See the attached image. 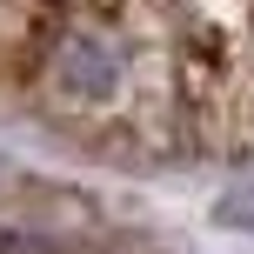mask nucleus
I'll use <instances>...</instances> for the list:
<instances>
[{"label":"nucleus","mask_w":254,"mask_h":254,"mask_svg":"<svg viewBox=\"0 0 254 254\" xmlns=\"http://www.w3.org/2000/svg\"><path fill=\"white\" fill-rule=\"evenodd\" d=\"M214 221H221V228H241V234H254V174L241 181V188H228V194H221Z\"/></svg>","instance_id":"f257e3e1"}]
</instances>
